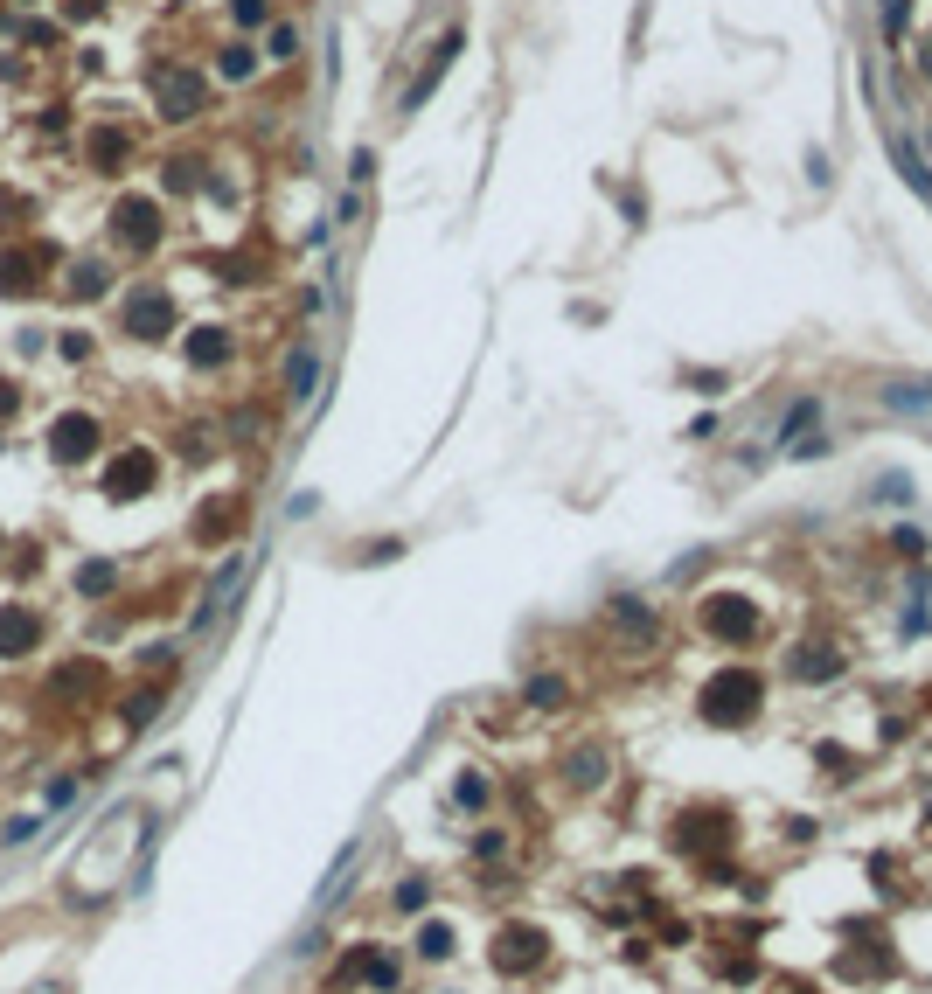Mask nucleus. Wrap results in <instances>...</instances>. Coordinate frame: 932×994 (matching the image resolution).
Masks as SVG:
<instances>
[{"label": "nucleus", "instance_id": "obj_5", "mask_svg": "<svg viewBox=\"0 0 932 994\" xmlns=\"http://www.w3.org/2000/svg\"><path fill=\"white\" fill-rule=\"evenodd\" d=\"M126 327H133L140 341H160V334L174 327V306H167V292H140V299L126 306Z\"/></svg>", "mask_w": 932, "mask_h": 994}, {"label": "nucleus", "instance_id": "obj_2", "mask_svg": "<svg viewBox=\"0 0 932 994\" xmlns=\"http://www.w3.org/2000/svg\"><path fill=\"white\" fill-rule=\"evenodd\" d=\"M154 91H160V112H174V119L202 112V77H195V70H160Z\"/></svg>", "mask_w": 932, "mask_h": 994}, {"label": "nucleus", "instance_id": "obj_11", "mask_svg": "<svg viewBox=\"0 0 932 994\" xmlns=\"http://www.w3.org/2000/svg\"><path fill=\"white\" fill-rule=\"evenodd\" d=\"M891 153H898V174H905V181L919 188V202H926V209H932V167H926V153H919V146H912V140H898V146H891Z\"/></svg>", "mask_w": 932, "mask_h": 994}, {"label": "nucleus", "instance_id": "obj_15", "mask_svg": "<svg viewBox=\"0 0 932 994\" xmlns=\"http://www.w3.org/2000/svg\"><path fill=\"white\" fill-rule=\"evenodd\" d=\"M418 953H425V960H439V953H453V932H446V925H425V939H418Z\"/></svg>", "mask_w": 932, "mask_h": 994}, {"label": "nucleus", "instance_id": "obj_9", "mask_svg": "<svg viewBox=\"0 0 932 994\" xmlns=\"http://www.w3.org/2000/svg\"><path fill=\"white\" fill-rule=\"evenodd\" d=\"M453 49H460V28H453V35H446V42H439V49H432V63H425V77H418V84H411V91H404V112H411V105H425V98H432V84H439V77H446V63H453Z\"/></svg>", "mask_w": 932, "mask_h": 994}, {"label": "nucleus", "instance_id": "obj_4", "mask_svg": "<svg viewBox=\"0 0 932 994\" xmlns=\"http://www.w3.org/2000/svg\"><path fill=\"white\" fill-rule=\"evenodd\" d=\"M536 960H543V932H536V925H508L501 946H494V967L515 974V967H536Z\"/></svg>", "mask_w": 932, "mask_h": 994}, {"label": "nucleus", "instance_id": "obj_14", "mask_svg": "<svg viewBox=\"0 0 932 994\" xmlns=\"http://www.w3.org/2000/svg\"><path fill=\"white\" fill-rule=\"evenodd\" d=\"M35 828H42V821H35V814H21V821H7V828H0V849H21V842H28V835H35Z\"/></svg>", "mask_w": 932, "mask_h": 994}, {"label": "nucleus", "instance_id": "obj_1", "mask_svg": "<svg viewBox=\"0 0 932 994\" xmlns=\"http://www.w3.org/2000/svg\"><path fill=\"white\" fill-rule=\"evenodd\" d=\"M752 703H759V689H752V675H745V668H724V675L703 689V716H710V723H738Z\"/></svg>", "mask_w": 932, "mask_h": 994}, {"label": "nucleus", "instance_id": "obj_13", "mask_svg": "<svg viewBox=\"0 0 932 994\" xmlns=\"http://www.w3.org/2000/svg\"><path fill=\"white\" fill-rule=\"evenodd\" d=\"M77 591H84V598L112 591V564H84V570H77Z\"/></svg>", "mask_w": 932, "mask_h": 994}, {"label": "nucleus", "instance_id": "obj_16", "mask_svg": "<svg viewBox=\"0 0 932 994\" xmlns=\"http://www.w3.org/2000/svg\"><path fill=\"white\" fill-rule=\"evenodd\" d=\"M154 710H160V696H140V703H126V723H133V730H147Z\"/></svg>", "mask_w": 932, "mask_h": 994}, {"label": "nucleus", "instance_id": "obj_6", "mask_svg": "<svg viewBox=\"0 0 932 994\" xmlns=\"http://www.w3.org/2000/svg\"><path fill=\"white\" fill-rule=\"evenodd\" d=\"M91 445H98V425H91L84 411H70V418L49 425V452H56V459H84Z\"/></svg>", "mask_w": 932, "mask_h": 994}, {"label": "nucleus", "instance_id": "obj_3", "mask_svg": "<svg viewBox=\"0 0 932 994\" xmlns=\"http://www.w3.org/2000/svg\"><path fill=\"white\" fill-rule=\"evenodd\" d=\"M154 487V459L147 452H119V466L105 473V494L112 501H133V494H147Z\"/></svg>", "mask_w": 932, "mask_h": 994}, {"label": "nucleus", "instance_id": "obj_17", "mask_svg": "<svg viewBox=\"0 0 932 994\" xmlns=\"http://www.w3.org/2000/svg\"><path fill=\"white\" fill-rule=\"evenodd\" d=\"M91 146H98V160H105V167H119V153H126V140H119V133H98Z\"/></svg>", "mask_w": 932, "mask_h": 994}, {"label": "nucleus", "instance_id": "obj_18", "mask_svg": "<svg viewBox=\"0 0 932 994\" xmlns=\"http://www.w3.org/2000/svg\"><path fill=\"white\" fill-rule=\"evenodd\" d=\"M926 70H932V56H926Z\"/></svg>", "mask_w": 932, "mask_h": 994}, {"label": "nucleus", "instance_id": "obj_10", "mask_svg": "<svg viewBox=\"0 0 932 994\" xmlns=\"http://www.w3.org/2000/svg\"><path fill=\"white\" fill-rule=\"evenodd\" d=\"M313 376H320V355H313V348H293V362H286V397H293V404L313 397Z\"/></svg>", "mask_w": 932, "mask_h": 994}, {"label": "nucleus", "instance_id": "obj_7", "mask_svg": "<svg viewBox=\"0 0 932 994\" xmlns=\"http://www.w3.org/2000/svg\"><path fill=\"white\" fill-rule=\"evenodd\" d=\"M42 640V619L28 605H0V654H28Z\"/></svg>", "mask_w": 932, "mask_h": 994}, {"label": "nucleus", "instance_id": "obj_12", "mask_svg": "<svg viewBox=\"0 0 932 994\" xmlns=\"http://www.w3.org/2000/svg\"><path fill=\"white\" fill-rule=\"evenodd\" d=\"M223 355H230V334H223V327L188 334V362H202V369H209V362H223Z\"/></svg>", "mask_w": 932, "mask_h": 994}, {"label": "nucleus", "instance_id": "obj_8", "mask_svg": "<svg viewBox=\"0 0 932 994\" xmlns=\"http://www.w3.org/2000/svg\"><path fill=\"white\" fill-rule=\"evenodd\" d=\"M119 244H133V251H154V237H160V223H154V209L147 202H119Z\"/></svg>", "mask_w": 932, "mask_h": 994}]
</instances>
